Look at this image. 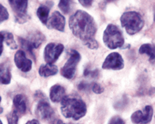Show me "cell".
Listing matches in <instances>:
<instances>
[{
	"instance_id": "obj_1",
	"label": "cell",
	"mask_w": 155,
	"mask_h": 124,
	"mask_svg": "<svg viewBox=\"0 0 155 124\" xmlns=\"http://www.w3.org/2000/svg\"><path fill=\"white\" fill-rule=\"evenodd\" d=\"M69 27L73 35L85 42L95 39L97 27L94 18L85 11L78 10L71 15Z\"/></svg>"
},
{
	"instance_id": "obj_2",
	"label": "cell",
	"mask_w": 155,
	"mask_h": 124,
	"mask_svg": "<svg viewBox=\"0 0 155 124\" xmlns=\"http://www.w3.org/2000/svg\"><path fill=\"white\" fill-rule=\"evenodd\" d=\"M86 103L79 97L66 96L61 101V111L67 118L77 121L86 115Z\"/></svg>"
},
{
	"instance_id": "obj_3",
	"label": "cell",
	"mask_w": 155,
	"mask_h": 124,
	"mask_svg": "<svg viewBox=\"0 0 155 124\" xmlns=\"http://www.w3.org/2000/svg\"><path fill=\"white\" fill-rule=\"evenodd\" d=\"M121 26L128 34L134 35L140 32L144 26V21L140 13L134 11L125 12L120 17Z\"/></svg>"
},
{
	"instance_id": "obj_4",
	"label": "cell",
	"mask_w": 155,
	"mask_h": 124,
	"mask_svg": "<svg viewBox=\"0 0 155 124\" xmlns=\"http://www.w3.org/2000/svg\"><path fill=\"white\" fill-rule=\"evenodd\" d=\"M103 41L105 46L111 50L122 47L124 38L122 32L117 26L109 24L103 34Z\"/></svg>"
},
{
	"instance_id": "obj_5",
	"label": "cell",
	"mask_w": 155,
	"mask_h": 124,
	"mask_svg": "<svg viewBox=\"0 0 155 124\" xmlns=\"http://www.w3.org/2000/svg\"><path fill=\"white\" fill-rule=\"evenodd\" d=\"M81 61V55L78 51L72 50L70 52V57L68 61L64 65L61 70V74L66 79H72L76 73L77 65Z\"/></svg>"
},
{
	"instance_id": "obj_6",
	"label": "cell",
	"mask_w": 155,
	"mask_h": 124,
	"mask_svg": "<svg viewBox=\"0 0 155 124\" xmlns=\"http://www.w3.org/2000/svg\"><path fill=\"white\" fill-rule=\"evenodd\" d=\"M64 46L60 43H49L46 46L44 50V59L47 64H54L57 61L62 51Z\"/></svg>"
},
{
	"instance_id": "obj_7",
	"label": "cell",
	"mask_w": 155,
	"mask_h": 124,
	"mask_svg": "<svg viewBox=\"0 0 155 124\" xmlns=\"http://www.w3.org/2000/svg\"><path fill=\"white\" fill-rule=\"evenodd\" d=\"M124 66V62L120 54L117 52H112L108 55L105 58L104 63L102 65V68L104 70H122Z\"/></svg>"
},
{
	"instance_id": "obj_8",
	"label": "cell",
	"mask_w": 155,
	"mask_h": 124,
	"mask_svg": "<svg viewBox=\"0 0 155 124\" xmlns=\"http://www.w3.org/2000/svg\"><path fill=\"white\" fill-rule=\"evenodd\" d=\"M153 110L151 106H146L143 110H138L131 115V121L134 124H148L152 120Z\"/></svg>"
},
{
	"instance_id": "obj_9",
	"label": "cell",
	"mask_w": 155,
	"mask_h": 124,
	"mask_svg": "<svg viewBox=\"0 0 155 124\" xmlns=\"http://www.w3.org/2000/svg\"><path fill=\"white\" fill-rule=\"evenodd\" d=\"M9 4L13 12L16 15V19L20 23L24 22L27 20V9L28 2L25 0L17 1V0H10Z\"/></svg>"
},
{
	"instance_id": "obj_10",
	"label": "cell",
	"mask_w": 155,
	"mask_h": 124,
	"mask_svg": "<svg viewBox=\"0 0 155 124\" xmlns=\"http://www.w3.org/2000/svg\"><path fill=\"white\" fill-rule=\"evenodd\" d=\"M35 114L41 120H49L52 118L54 111L46 99H40L35 109Z\"/></svg>"
},
{
	"instance_id": "obj_11",
	"label": "cell",
	"mask_w": 155,
	"mask_h": 124,
	"mask_svg": "<svg viewBox=\"0 0 155 124\" xmlns=\"http://www.w3.org/2000/svg\"><path fill=\"white\" fill-rule=\"evenodd\" d=\"M46 25L48 28L57 30L59 32H64L65 25H66V19L61 13L55 11L51 14V17L48 18Z\"/></svg>"
},
{
	"instance_id": "obj_12",
	"label": "cell",
	"mask_w": 155,
	"mask_h": 124,
	"mask_svg": "<svg viewBox=\"0 0 155 124\" xmlns=\"http://www.w3.org/2000/svg\"><path fill=\"white\" fill-rule=\"evenodd\" d=\"M14 62L17 67L22 72H28L32 66V61L26 56V53L22 50L18 51L14 56Z\"/></svg>"
},
{
	"instance_id": "obj_13",
	"label": "cell",
	"mask_w": 155,
	"mask_h": 124,
	"mask_svg": "<svg viewBox=\"0 0 155 124\" xmlns=\"http://www.w3.org/2000/svg\"><path fill=\"white\" fill-rule=\"evenodd\" d=\"M13 111L16 112L18 116L24 114L28 108V100L25 96L22 94H17L13 98Z\"/></svg>"
},
{
	"instance_id": "obj_14",
	"label": "cell",
	"mask_w": 155,
	"mask_h": 124,
	"mask_svg": "<svg viewBox=\"0 0 155 124\" xmlns=\"http://www.w3.org/2000/svg\"><path fill=\"white\" fill-rule=\"evenodd\" d=\"M66 97V89L59 84H55L50 89V99L53 103H59Z\"/></svg>"
},
{
	"instance_id": "obj_15",
	"label": "cell",
	"mask_w": 155,
	"mask_h": 124,
	"mask_svg": "<svg viewBox=\"0 0 155 124\" xmlns=\"http://www.w3.org/2000/svg\"><path fill=\"white\" fill-rule=\"evenodd\" d=\"M38 72L41 77L47 78V77L57 75L58 72V68L57 65H55L53 64H46V65H42L40 66Z\"/></svg>"
},
{
	"instance_id": "obj_16",
	"label": "cell",
	"mask_w": 155,
	"mask_h": 124,
	"mask_svg": "<svg viewBox=\"0 0 155 124\" xmlns=\"http://www.w3.org/2000/svg\"><path fill=\"white\" fill-rule=\"evenodd\" d=\"M11 82V71L8 64H0V84H8Z\"/></svg>"
},
{
	"instance_id": "obj_17",
	"label": "cell",
	"mask_w": 155,
	"mask_h": 124,
	"mask_svg": "<svg viewBox=\"0 0 155 124\" xmlns=\"http://www.w3.org/2000/svg\"><path fill=\"white\" fill-rule=\"evenodd\" d=\"M49 11H50V8L45 5H41L38 8L37 15H38L39 20L43 24H47V22H48V20L49 18Z\"/></svg>"
},
{
	"instance_id": "obj_18",
	"label": "cell",
	"mask_w": 155,
	"mask_h": 124,
	"mask_svg": "<svg viewBox=\"0 0 155 124\" xmlns=\"http://www.w3.org/2000/svg\"><path fill=\"white\" fill-rule=\"evenodd\" d=\"M139 54L148 55L150 61H154V46L151 44L142 45L139 48Z\"/></svg>"
},
{
	"instance_id": "obj_19",
	"label": "cell",
	"mask_w": 155,
	"mask_h": 124,
	"mask_svg": "<svg viewBox=\"0 0 155 124\" xmlns=\"http://www.w3.org/2000/svg\"><path fill=\"white\" fill-rule=\"evenodd\" d=\"M2 34L3 36V39H4V41L6 42L7 45L9 46L11 49H17L18 48V46H17L16 42L13 39V36L12 33H10L8 32H2Z\"/></svg>"
},
{
	"instance_id": "obj_20",
	"label": "cell",
	"mask_w": 155,
	"mask_h": 124,
	"mask_svg": "<svg viewBox=\"0 0 155 124\" xmlns=\"http://www.w3.org/2000/svg\"><path fill=\"white\" fill-rule=\"evenodd\" d=\"M18 41L19 42H20L21 46L23 48V50H22V51H24V52H25V51H28L30 55L34 56V54H33V50H34L35 48L34 46H32V43H31L28 39L18 38Z\"/></svg>"
},
{
	"instance_id": "obj_21",
	"label": "cell",
	"mask_w": 155,
	"mask_h": 124,
	"mask_svg": "<svg viewBox=\"0 0 155 124\" xmlns=\"http://www.w3.org/2000/svg\"><path fill=\"white\" fill-rule=\"evenodd\" d=\"M71 3L72 2L71 1H66V0H61L59 2V8L61 10V12L64 13V14H67V13H70L71 11Z\"/></svg>"
},
{
	"instance_id": "obj_22",
	"label": "cell",
	"mask_w": 155,
	"mask_h": 124,
	"mask_svg": "<svg viewBox=\"0 0 155 124\" xmlns=\"http://www.w3.org/2000/svg\"><path fill=\"white\" fill-rule=\"evenodd\" d=\"M19 116L17 113L16 112H11L7 116V119H8V124H18V122Z\"/></svg>"
},
{
	"instance_id": "obj_23",
	"label": "cell",
	"mask_w": 155,
	"mask_h": 124,
	"mask_svg": "<svg viewBox=\"0 0 155 124\" xmlns=\"http://www.w3.org/2000/svg\"><path fill=\"white\" fill-rule=\"evenodd\" d=\"M8 17H9V13L6 8L3 6L2 4H0V22L8 19Z\"/></svg>"
},
{
	"instance_id": "obj_24",
	"label": "cell",
	"mask_w": 155,
	"mask_h": 124,
	"mask_svg": "<svg viewBox=\"0 0 155 124\" xmlns=\"http://www.w3.org/2000/svg\"><path fill=\"white\" fill-rule=\"evenodd\" d=\"M90 89H91L93 92L97 94H102L104 92V88L101 84H99L97 83H92L90 84Z\"/></svg>"
},
{
	"instance_id": "obj_25",
	"label": "cell",
	"mask_w": 155,
	"mask_h": 124,
	"mask_svg": "<svg viewBox=\"0 0 155 124\" xmlns=\"http://www.w3.org/2000/svg\"><path fill=\"white\" fill-rule=\"evenodd\" d=\"M86 43V46H88L90 49H92V50H95V49H97L99 46L98 42L96 41V40L95 39H92V40H90V41L85 42Z\"/></svg>"
},
{
	"instance_id": "obj_26",
	"label": "cell",
	"mask_w": 155,
	"mask_h": 124,
	"mask_svg": "<svg viewBox=\"0 0 155 124\" xmlns=\"http://www.w3.org/2000/svg\"><path fill=\"white\" fill-rule=\"evenodd\" d=\"M108 124H125V122H124V121L120 117L115 116V117L111 118V119L109 121Z\"/></svg>"
},
{
	"instance_id": "obj_27",
	"label": "cell",
	"mask_w": 155,
	"mask_h": 124,
	"mask_svg": "<svg viewBox=\"0 0 155 124\" xmlns=\"http://www.w3.org/2000/svg\"><path fill=\"white\" fill-rule=\"evenodd\" d=\"M85 75H86V76L91 77V78L96 77L98 75V70H85Z\"/></svg>"
},
{
	"instance_id": "obj_28",
	"label": "cell",
	"mask_w": 155,
	"mask_h": 124,
	"mask_svg": "<svg viewBox=\"0 0 155 124\" xmlns=\"http://www.w3.org/2000/svg\"><path fill=\"white\" fill-rule=\"evenodd\" d=\"M79 3L85 8H90L92 5L93 1H91V0H80Z\"/></svg>"
},
{
	"instance_id": "obj_29",
	"label": "cell",
	"mask_w": 155,
	"mask_h": 124,
	"mask_svg": "<svg viewBox=\"0 0 155 124\" xmlns=\"http://www.w3.org/2000/svg\"><path fill=\"white\" fill-rule=\"evenodd\" d=\"M3 41H4V39H3V36L2 34V32H0V56L2 55L3 51Z\"/></svg>"
},
{
	"instance_id": "obj_30",
	"label": "cell",
	"mask_w": 155,
	"mask_h": 124,
	"mask_svg": "<svg viewBox=\"0 0 155 124\" xmlns=\"http://www.w3.org/2000/svg\"><path fill=\"white\" fill-rule=\"evenodd\" d=\"M26 124H40V123H39V122H38V120H35V119H33V120H30V121H28Z\"/></svg>"
},
{
	"instance_id": "obj_31",
	"label": "cell",
	"mask_w": 155,
	"mask_h": 124,
	"mask_svg": "<svg viewBox=\"0 0 155 124\" xmlns=\"http://www.w3.org/2000/svg\"><path fill=\"white\" fill-rule=\"evenodd\" d=\"M52 124H66V123L63 122L61 120H60V119H57V120H55V121L53 122V123Z\"/></svg>"
},
{
	"instance_id": "obj_32",
	"label": "cell",
	"mask_w": 155,
	"mask_h": 124,
	"mask_svg": "<svg viewBox=\"0 0 155 124\" xmlns=\"http://www.w3.org/2000/svg\"><path fill=\"white\" fill-rule=\"evenodd\" d=\"M3 113V108H0V113Z\"/></svg>"
},
{
	"instance_id": "obj_33",
	"label": "cell",
	"mask_w": 155,
	"mask_h": 124,
	"mask_svg": "<svg viewBox=\"0 0 155 124\" xmlns=\"http://www.w3.org/2000/svg\"><path fill=\"white\" fill-rule=\"evenodd\" d=\"M0 124H3V122H2V121L0 120Z\"/></svg>"
},
{
	"instance_id": "obj_34",
	"label": "cell",
	"mask_w": 155,
	"mask_h": 124,
	"mask_svg": "<svg viewBox=\"0 0 155 124\" xmlns=\"http://www.w3.org/2000/svg\"><path fill=\"white\" fill-rule=\"evenodd\" d=\"M0 102H1V96H0Z\"/></svg>"
}]
</instances>
